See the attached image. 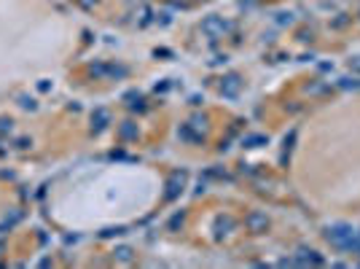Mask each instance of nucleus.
I'll return each instance as SVG.
<instances>
[{"label": "nucleus", "mask_w": 360, "mask_h": 269, "mask_svg": "<svg viewBox=\"0 0 360 269\" xmlns=\"http://www.w3.org/2000/svg\"><path fill=\"white\" fill-rule=\"evenodd\" d=\"M226 30H229V22H223V16H207L204 22H202V33L204 35H210V38H221Z\"/></svg>", "instance_id": "obj_1"}, {"label": "nucleus", "mask_w": 360, "mask_h": 269, "mask_svg": "<svg viewBox=\"0 0 360 269\" xmlns=\"http://www.w3.org/2000/svg\"><path fill=\"white\" fill-rule=\"evenodd\" d=\"M245 226H248L253 234H261V232H266V229H269V218H266V213L253 210V213L245 216Z\"/></svg>", "instance_id": "obj_2"}, {"label": "nucleus", "mask_w": 360, "mask_h": 269, "mask_svg": "<svg viewBox=\"0 0 360 269\" xmlns=\"http://www.w3.org/2000/svg\"><path fill=\"white\" fill-rule=\"evenodd\" d=\"M239 89H242V78H239L236 73H229V75L221 81V94H223V97H236V94H239Z\"/></svg>", "instance_id": "obj_3"}, {"label": "nucleus", "mask_w": 360, "mask_h": 269, "mask_svg": "<svg viewBox=\"0 0 360 269\" xmlns=\"http://www.w3.org/2000/svg\"><path fill=\"white\" fill-rule=\"evenodd\" d=\"M293 264H323V256L317 251H312V248H298V256L293 258Z\"/></svg>", "instance_id": "obj_4"}, {"label": "nucleus", "mask_w": 360, "mask_h": 269, "mask_svg": "<svg viewBox=\"0 0 360 269\" xmlns=\"http://www.w3.org/2000/svg\"><path fill=\"white\" fill-rule=\"evenodd\" d=\"M183 183H186V172L180 170V172H172V178H169V191H167V199H175L180 191H183Z\"/></svg>", "instance_id": "obj_5"}, {"label": "nucleus", "mask_w": 360, "mask_h": 269, "mask_svg": "<svg viewBox=\"0 0 360 269\" xmlns=\"http://www.w3.org/2000/svg\"><path fill=\"white\" fill-rule=\"evenodd\" d=\"M92 124H94V132H100V129L108 124V111L97 108V111H94V116H92Z\"/></svg>", "instance_id": "obj_6"}, {"label": "nucleus", "mask_w": 360, "mask_h": 269, "mask_svg": "<svg viewBox=\"0 0 360 269\" xmlns=\"http://www.w3.org/2000/svg\"><path fill=\"white\" fill-rule=\"evenodd\" d=\"M215 229H218V237H226V234H229V229H234V221H231L229 216H226V218H218Z\"/></svg>", "instance_id": "obj_7"}, {"label": "nucleus", "mask_w": 360, "mask_h": 269, "mask_svg": "<svg viewBox=\"0 0 360 269\" xmlns=\"http://www.w3.org/2000/svg\"><path fill=\"white\" fill-rule=\"evenodd\" d=\"M263 143H266L263 134H250V138H245V146L248 148H258V146H263Z\"/></svg>", "instance_id": "obj_8"}, {"label": "nucleus", "mask_w": 360, "mask_h": 269, "mask_svg": "<svg viewBox=\"0 0 360 269\" xmlns=\"http://www.w3.org/2000/svg\"><path fill=\"white\" fill-rule=\"evenodd\" d=\"M191 127H194L196 132L204 134V129H207V116H194V119H191Z\"/></svg>", "instance_id": "obj_9"}, {"label": "nucleus", "mask_w": 360, "mask_h": 269, "mask_svg": "<svg viewBox=\"0 0 360 269\" xmlns=\"http://www.w3.org/2000/svg\"><path fill=\"white\" fill-rule=\"evenodd\" d=\"M116 258L118 261H132V248H116Z\"/></svg>", "instance_id": "obj_10"}, {"label": "nucleus", "mask_w": 360, "mask_h": 269, "mask_svg": "<svg viewBox=\"0 0 360 269\" xmlns=\"http://www.w3.org/2000/svg\"><path fill=\"white\" fill-rule=\"evenodd\" d=\"M121 134H124V138L129 140V138H135V134H137V132H135V127H132V124L127 121V124H124V127H121Z\"/></svg>", "instance_id": "obj_11"}, {"label": "nucleus", "mask_w": 360, "mask_h": 269, "mask_svg": "<svg viewBox=\"0 0 360 269\" xmlns=\"http://www.w3.org/2000/svg\"><path fill=\"white\" fill-rule=\"evenodd\" d=\"M349 70L360 73V57H352V60H349Z\"/></svg>", "instance_id": "obj_12"}, {"label": "nucleus", "mask_w": 360, "mask_h": 269, "mask_svg": "<svg viewBox=\"0 0 360 269\" xmlns=\"http://www.w3.org/2000/svg\"><path fill=\"white\" fill-rule=\"evenodd\" d=\"M180 224H183V216H175L172 221H169V229H177Z\"/></svg>", "instance_id": "obj_13"}, {"label": "nucleus", "mask_w": 360, "mask_h": 269, "mask_svg": "<svg viewBox=\"0 0 360 269\" xmlns=\"http://www.w3.org/2000/svg\"><path fill=\"white\" fill-rule=\"evenodd\" d=\"M280 24H293V16L290 14H280Z\"/></svg>", "instance_id": "obj_14"}, {"label": "nucleus", "mask_w": 360, "mask_h": 269, "mask_svg": "<svg viewBox=\"0 0 360 269\" xmlns=\"http://www.w3.org/2000/svg\"><path fill=\"white\" fill-rule=\"evenodd\" d=\"M0 132H11V121H0Z\"/></svg>", "instance_id": "obj_15"}, {"label": "nucleus", "mask_w": 360, "mask_h": 269, "mask_svg": "<svg viewBox=\"0 0 360 269\" xmlns=\"http://www.w3.org/2000/svg\"><path fill=\"white\" fill-rule=\"evenodd\" d=\"M49 86H51L49 81H41V84H38V89H41V92H49Z\"/></svg>", "instance_id": "obj_16"}, {"label": "nucleus", "mask_w": 360, "mask_h": 269, "mask_svg": "<svg viewBox=\"0 0 360 269\" xmlns=\"http://www.w3.org/2000/svg\"><path fill=\"white\" fill-rule=\"evenodd\" d=\"M94 3H97V0H81L83 8H94Z\"/></svg>", "instance_id": "obj_17"}]
</instances>
